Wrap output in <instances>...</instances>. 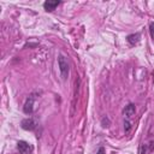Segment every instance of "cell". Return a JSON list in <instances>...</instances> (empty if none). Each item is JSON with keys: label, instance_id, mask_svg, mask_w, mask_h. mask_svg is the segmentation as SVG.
Returning <instances> with one entry per match:
<instances>
[{"label": "cell", "instance_id": "6da1fadb", "mask_svg": "<svg viewBox=\"0 0 154 154\" xmlns=\"http://www.w3.org/2000/svg\"><path fill=\"white\" fill-rule=\"evenodd\" d=\"M58 65H59V70H60V73H61V78L63 79H66L67 75H69V61L63 55V54H59V58H58Z\"/></svg>", "mask_w": 154, "mask_h": 154}, {"label": "cell", "instance_id": "7a4b0ae2", "mask_svg": "<svg viewBox=\"0 0 154 154\" xmlns=\"http://www.w3.org/2000/svg\"><path fill=\"white\" fill-rule=\"evenodd\" d=\"M17 149L20 154H31L32 153V146L26 141H18L17 142Z\"/></svg>", "mask_w": 154, "mask_h": 154}, {"label": "cell", "instance_id": "3957f363", "mask_svg": "<svg viewBox=\"0 0 154 154\" xmlns=\"http://www.w3.org/2000/svg\"><path fill=\"white\" fill-rule=\"evenodd\" d=\"M34 102H35V96L34 95H30L26 99V101H25V103L23 106L24 113H26V114H31L32 113V111H34Z\"/></svg>", "mask_w": 154, "mask_h": 154}, {"label": "cell", "instance_id": "277c9868", "mask_svg": "<svg viewBox=\"0 0 154 154\" xmlns=\"http://www.w3.org/2000/svg\"><path fill=\"white\" fill-rule=\"evenodd\" d=\"M20 126H22V129H24V130L32 131V130L36 129V122H35L32 118H26V119H23V120H22Z\"/></svg>", "mask_w": 154, "mask_h": 154}, {"label": "cell", "instance_id": "5b68a950", "mask_svg": "<svg viewBox=\"0 0 154 154\" xmlns=\"http://www.w3.org/2000/svg\"><path fill=\"white\" fill-rule=\"evenodd\" d=\"M135 111H136L135 105H134V103H129V105L125 106V108L123 109V116L125 117V119L129 120V119L135 114Z\"/></svg>", "mask_w": 154, "mask_h": 154}, {"label": "cell", "instance_id": "8992f818", "mask_svg": "<svg viewBox=\"0 0 154 154\" xmlns=\"http://www.w3.org/2000/svg\"><path fill=\"white\" fill-rule=\"evenodd\" d=\"M60 5V1H52V0H48V1H45L43 2V8L48 12H52L54 11L58 6Z\"/></svg>", "mask_w": 154, "mask_h": 154}, {"label": "cell", "instance_id": "52a82bcc", "mask_svg": "<svg viewBox=\"0 0 154 154\" xmlns=\"http://www.w3.org/2000/svg\"><path fill=\"white\" fill-rule=\"evenodd\" d=\"M140 38H141V34L140 32H136V34H131V35H129L128 37H126V40H128V42L130 43V45H136V43H138V41H140Z\"/></svg>", "mask_w": 154, "mask_h": 154}, {"label": "cell", "instance_id": "ba28073f", "mask_svg": "<svg viewBox=\"0 0 154 154\" xmlns=\"http://www.w3.org/2000/svg\"><path fill=\"white\" fill-rule=\"evenodd\" d=\"M124 130H125V134H129L131 130V123L128 119L124 120Z\"/></svg>", "mask_w": 154, "mask_h": 154}, {"label": "cell", "instance_id": "9c48e42d", "mask_svg": "<svg viewBox=\"0 0 154 154\" xmlns=\"http://www.w3.org/2000/svg\"><path fill=\"white\" fill-rule=\"evenodd\" d=\"M149 31H150L152 38H154V22H152V23L149 24Z\"/></svg>", "mask_w": 154, "mask_h": 154}, {"label": "cell", "instance_id": "30bf717a", "mask_svg": "<svg viewBox=\"0 0 154 154\" xmlns=\"http://www.w3.org/2000/svg\"><path fill=\"white\" fill-rule=\"evenodd\" d=\"M96 154H105V148H103V147H100Z\"/></svg>", "mask_w": 154, "mask_h": 154}]
</instances>
